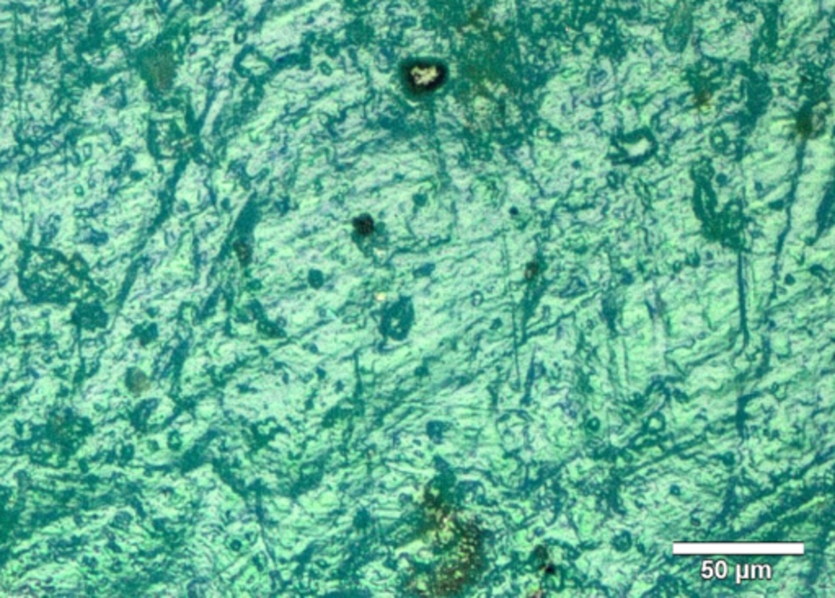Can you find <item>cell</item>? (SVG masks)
I'll return each mask as SVG.
<instances>
[{"label":"cell","instance_id":"6da1fadb","mask_svg":"<svg viewBox=\"0 0 835 598\" xmlns=\"http://www.w3.org/2000/svg\"><path fill=\"white\" fill-rule=\"evenodd\" d=\"M446 77V67L436 63H413L403 71V82L415 95L431 93L441 87Z\"/></svg>","mask_w":835,"mask_h":598},{"label":"cell","instance_id":"7a4b0ae2","mask_svg":"<svg viewBox=\"0 0 835 598\" xmlns=\"http://www.w3.org/2000/svg\"><path fill=\"white\" fill-rule=\"evenodd\" d=\"M374 229V224L370 221L369 217H361L359 221H356V230L359 231L361 235H368Z\"/></svg>","mask_w":835,"mask_h":598}]
</instances>
